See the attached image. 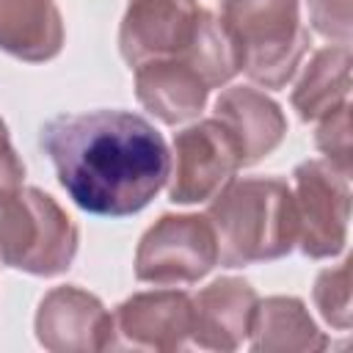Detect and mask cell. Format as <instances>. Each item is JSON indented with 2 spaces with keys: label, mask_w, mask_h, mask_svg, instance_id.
Instances as JSON below:
<instances>
[{
  "label": "cell",
  "mask_w": 353,
  "mask_h": 353,
  "mask_svg": "<svg viewBox=\"0 0 353 353\" xmlns=\"http://www.w3.org/2000/svg\"><path fill=\"white\" fill-rule=\"evenodd\" d=\"M39 146L69 199L105 218L141 212L171 171L165 138L149 119L130 110L52 116L39 132Z\"/></svg>",
  "instance_id": "6da1fadb"
},
{
  "label": "cell",
  "mask_w": 353,
  "mask_h": 353,
  "mask_svg": "<svg viewBox=\"0 0 353 353\" xmlns=\"http://www.w3.org/2000/svg\"><path fill=\"white\" fill-rule=\"evenodd\" d=\"M221 268H243L287 256L298 240L292 188L279 176L226 182L207 207Z\"/></svg>",
  "instance_id": "7a4b0ae2"
},
{
  "label": "cell",
  "mask_w": 353,
  "mask_h": 353,
  "mask_svg": "<svg viewBox=\"0 0 353 353\" xmlns=\"http://www.w3.org/2000/svg\"><path fill=\"white\" fill-rule=\"evenodd\" d=\"M237 72L234 44L221 19L207 11L199 39L185 55L135 66V97L163 124H182L199 116L210 91L226 85Z\"/></svg>",
  "instance_id": "3957f363"
},
{
  "label": "cell",
  "mask_w": 353,
  "mask_h": 353,
  "mask_svg": "<svg viewBox=\"0 0 353 353\" xmlns=\"http://www.w3.org/2000/svg\"><path fill=\"white\" fill-rule=\"evenodd\" d=\"M218 19L251 83L279 91L292 80L309 50L301 0H221Z\"/></svg>",
  "instance_id": "277c9868"
},
{
  "label": "cell",
  "mask_w": 353,
  "mask_h": 353,
  "mask_svg": "<svg viewBox=\"0 0 353 353\" xmlns=\"http://www.w3.org/2000/svg\"><path fill=\"white\" fill-rule=\"evenodd\" d=\"M77 245V223L50 193L17 188L0 199V265L30 276H58L72 268Z\"/></svg>",
  "instance_id": "5b68a950"
},
{
  "label": "cell",
  "mask_w": 353,
  "mask_h": 353,
  "mask_svg": "<svg viewBox=\"0 0 353 353\" xmlns=\"http://www.w3.org/2000/svg\"><path fill=\"white\" fill-rule=\"evenodd\" d=\"M218 265V245L207 215H160L138 240L135 279L157 287L196 284Z\"/></svg>",
  "instance_id": "8992f818"
},
{
  "label": "cell",
  "mask_w": 353,
  "mask_h": 353,
  "mask_svg": "<svg viewBox=\"0 0 353 353\" xmlns=\"http://www.w3.org/2000/svg\"><path fill=\"white\" fill-rule=\"evenodd\" d=\"M292 201L303 256L331 259L345 251L350 221V176L328 160H303L292 171Z\"/></svg>",
  "instance_id": "52a82bcc"
},
{
  "label": "cell",
  "mask_w": 353,
  "mask_h": 353,
  "mask_svg": "<svg viewBox=\"0 0 353 353\" xmlns=\"http://www.w3.org/2000/svg\"><path fill=\"white\" fill-rule=\"evenodd\" d=\"M240 168V149L218 119L188 124L171 143L168 199L174 204L210 201Z\"/></svg>",
  "instance_id": "ba28073f"
},
{
  "label": "cell",
  "mask_w": 353,
  "mask_h": 353,
  "mask_svg": "<svg viewBox=\"0 0 353 353\" xmlns=\"http://www.w3.org/2000/svg\"><path fill=\"white\" fill-rule=\"evenodd\" d=\"M199 0H127L119 25V52L135 69L154 58L185 55L204 25Z\"/></svg>",
  "instance_id": "9c48e42d"
},
{
  "label": "cell",
  "mask_w": 353,
  "mask_h": 353,
  "mask_svg": "<svg viewBox=\"0 0 353 353\" xmlns=\"http://www.w3.org/2000/svg\"><path fill=\"white\" fill-rule=\"evenodd\" d=\"M108 350L171 353L190 345L193 303L185 290L135 292L116 306Z\"/></svg>",
  "instance_id": "30bf717a"
},
{
  "label": "cell",
  "mask_w": 353,
  "mask_h": 353,
  "mask_svg": "<svg viewBox=\"0 0 353 353\" xmlns=\"http://www.w3.org/2000/svg\"><path fill=\"white\" fill-rule=\"evenodd\" d=\"M36 339L50 353H94L110 347L113 317L105 303L77 287H52L36 309Z\"/></svg>",
  "instance_id": "8fae6325"
},
{
  "label": "cell",
  "mask_w": 353,
  "mask_h": 353,
  "mask_svg": "<svg viewBox=\"0 0 353 353\" xmlns=\"http://www.w3.org/2000/svg\"><path fill=\"white\" fill-rule=\"evenodd\" d=\"M190 345L199 350H237L251 331L254 309L259 303L256 290L234 276H223L201 287L193 298Z\"/></svg>",
  "instance_id": "7c38bea8"
},
{
  "label": "cell",
  "mask_w": 353,
  "mask_h": 353,
  "mask_svg": "<svg viewBox=\"0 0 353 353\" xmlns=\"http://www.w3.org/2000/svg\"><path fill=\"white\" fill-rule=\"evenodd\" d=\"M212 119H218L234 138L243 165H254L268 157L287 135V116L281 105L251 85H232L221 91Z\"/></svg>",
  "instance_id": "4fadbf2b"
},
{
  "label": "cell",
  "mask_w": 353,
  "mask_h": 353,
  "mask_svg": "<svg viewBox=\"0 0 353 353\" xmlns=\"http://www.w3.org/2000/svg\"><path fill=\"white\" fill-rule=\"evenodd\" d=\"M63 47L55 0H0V50L25 63L52 61Z\"/></svg>",
  "instance_id": "5bb4252c"
},
{
  "label": "cell",
  "mask_w": 353,
  "mask_h": 353,
  "mask_svg": "<svg viewBox=\"0 0 353 353\" xmlns=\"http://www.w3.org/2000/svg\"><path fill=\"white\" fill-rule=\"evenodd\" d=\"M248 345L256 353H314L328 347V336L317 328L301 298L270 295L254 309Z\"/></svg>",
  "instance_id": "9a60e30c"
},
{
  "label": "cell",
  "mask_w": 353,
  "mask_h": 353,
  "mask_svg": "<svg viewBox=\"0 0 353 353\" xmlns=\"http://www.w3.org/2000/svg\"><path fill=\"white\" fill-rule=\"evenodd\" d=\"M350 94V44L314 50L292 88V108L301 121H320Z\"/></svg>",
  "instance_id": "2e32d148"
},
{
  "label": "cell",
  "mask_w": 353,
  "mask_h": 353,
  "mask_svg": "<svg viewBox=\"0 0 353 353\" xmlns=\"http://www.w3.org/2000/svg\"><path fill=\"white\" fill-rule=\"evenodd\" d=\"M314 306L323 320L336 331L350 328V259H342L336 268H325L314 279Z\"/></svg>",
  "instance_id": "e0dca14e"
},
{
  "label": "cell",
  "mask_w": 353,
  "mask_h": 353,
  "mask_svg": "<svg viewBox=\"0 0 353 353\" xmlns=\"http://www.w3.org/2000/svg\"><path fill=\"white\" fill-rule=\"evenodd\" d=\"M317 149L325 154L331 165H336L342 174H353V149H350V99L342 102L336 110L320 119V127L314 132Z\"/></svg>",
  "instance_id": "ac0fdd59"
},
{
  "label": "cell",
  "mask_w": 353,
  "mask_h": 353,
  "mask_svg": "<svg viewBox=\"0 0 353 353\" xmlns=\"http://www.w3.org/2000/svg\"><path fill=\"white\" fill-rule=\"evenodd\" d=\"M309 6V25L323 39L336 44H350L353 19H350V0H306Z\"/></svg>",
  "instance_id": "d6986e66"
},
{
  "label": "cell",
  "mask_w": 353,
  "mask_h": 353,
  "mask_svg": "<svg viewBox=\"0 0 353 353\" xmlns=\"http://www.w3.org/2000/svg\"><path fill=\"white\" fill-rule=\"evenodd\" d=\"M22 179H25V163L19 160L17 149L11 146L8 127L0 119V199L14 193L17 188H22Z\"/></svg>",
  "instance_id": "ffe728a7"
}]
</instances>
